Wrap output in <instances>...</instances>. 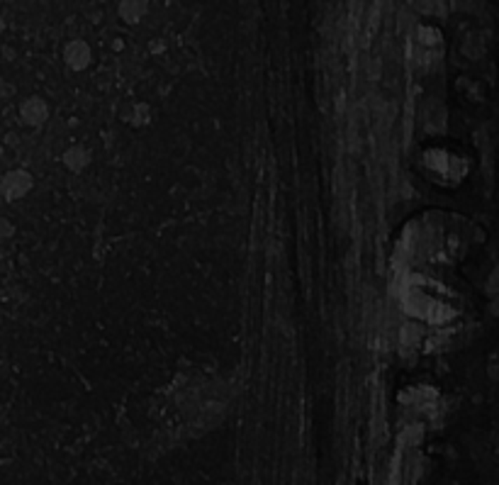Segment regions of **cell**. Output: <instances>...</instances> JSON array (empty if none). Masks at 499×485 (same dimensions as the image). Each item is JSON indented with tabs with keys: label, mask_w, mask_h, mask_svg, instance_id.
I'll return each mask as SVG.
<instances>
[{
	"label": "cell",
	"mask_w": 499,
	"mask_h": 485,
	"mask_svg": "<svg viewBox=\"0 0 499 485\" xmlns=\"http://www.w3.org/2000/svg\"><path fill=\"white\" fill-rule=\"evenodd\" d=\"M32 185H34L32 173L25 171V168H15V171H8L3 176V180H0V193H3L5 200L13 202V200L25 198L32 190Z\"/></svg>",
	"instance_id": "cell-1"
},
{
	"label": "cell",
	"mask_w": 499,
	"mask_h": 485,
	"mask_svg": "<svg viewBox=\"0 0 499 485\" xmlns=\"http://www.w3.org/2000/svg\"><path fill=\"white\" fill-rule=\"evenodd\" d=\"M63 61L71 71H86L93 63V49L86 39H71L63 47Z\"/></svg>",
	"instance_id": "cell-2"
},
{
	"label": "cell",
	"mask_w": 499,
	"mask_h": 485,
	"mask_svg": "<svg viewBox=\"0 0 499 485\" xmlns=\"http://www.w3.org/2000/svg\"><path fill=\"white\" fill-rule=\"evenodd\" d=\"M20 117H23V122L30 127L44 125V122L49 120V103H46L44 98H39V95H32V98H27L20 105Z\"/></svg>",
	"instance_id": "cell-3"
},
{
	"label": "cell",
	"mask_w": 499,
	"mask_h": 485,
	"mask_svg": "<svg viewBox=\"0 0 499 485\" xmlns=\"http://www.w3.org/2000/svg\"><path fill=\"white\" fill-rule=\"evenodd\" d=\"M118 13H120L122 23L139 25L149 15V0H120Z\"/></svg>",
	"instance_id": "cell-4"
},
{
	"label": "cell",
	"mask_w": 499,
	"mask_h": 485,
	"mask_svg": "<svg viewBox=\"0 0 499 485\" xmlns=\"http://www.w3.org/2000/svg\"><path fill=\"white\" fill-rule=\"evenodd\" d=\"M61 161H63V166L68 168V171H83V168L90 164V152L86 147H68L66 152H63V156H61Z\"/></svg>",
	"instance_id": "cell-5"
},
{
	"label": "cell",
	"mask_w": 499,
	"mask_h": 485,
	"mask_svg": "<svg viewBox=\"0 0 499 485\" xmlns=\"http://www.w3.org/2000/svg\"><path fill=\"white\" fill-rule=\"evenodd\" d=\"M149 117H151V113H149V105L137 103V105H132L130 108V113L125 115V120L130 122V125H134V127H141V125H146L149 122Z\"/></svg>",
	"instance_id": "cell-6"
},
{
	"label": "cell",
	"mask_w": 499,
	"mask_h": 485,
	"mask_svg": "<svg viewBox=\"0 0 499 485\" xmlns=\"http://www.w3.org/2000/svg\"><path fill=\"white\" fill-rule=\"evenodd\" d=\"M417 37H419V42H422L424 47H436V44H441V32H438L436 27H429V25L419 27Z\"/></svg>",
	"instance_id": "cell-7"
},
{
	"label": "cell",
	"mask_w": 499,
	"mask_h": 485,
	"mask_svg": "<svg viewBox=\"0 0 499 485\" xmlns=\"http://www.w3.org/2000/svg\"><path fill=\"white\" fill-rule=\"evenodd\" d=\"M15 234V227L10 220H5V217H0V239H8Z\"/></svg>",
	"instance_id": "cell-8"
},
{
	"label": "cell",
	"mask_w": 499,
	"mask_h": 485,
	"mask_svg": "<svg viewBox=\"0 0 499 485\" xmlns=\"http://www.w3.org/2000/svg\"><path fill=\"white\" fill-rule=\"evenodd\" d=\"M149 47H151V51H153V54H161V51H163V47H166V44H163V42H158V39H153Z\"/></svg>",
	"instance_id": "cell-9"
},
{
	"label": "cell",
	"mask_w": 499,
	"mask_h": 485,
	"mask_svg": "<svg viewBox=\"0 0 499 485\" xmlns=\"http://www.w3.org/2000/svg\"><path fill=\"white\" fill-rule=\"evenodd\" d=\"M5 98V81H3V76H0V100Z\"/></svg>",
	"instance_id": "cell-10"
},
{
	"label": "cell",
	"mask_w": 499,
	"mask_h": 485,
	"mask_svg": "<svg viewBox=\"0 0 499 485\" xmlns=\"http://www.w3.org/2000/svg\"><path fill=\"white\" fill-rule=\"evenodd\" d=\"M115 51H122V47H125V42H122V39H115Z\"/></svg>",
	"instance_id": "cell-11"
},
{
	"label": "cell",
	"mask_w": 499,
	"mask_h": 485,
	"mask_svg": "<svg viewBox=\"0 0 499 485\" xmlns=\"http://www.w3.org/2000/svg\"><path fill=\"white\" fill-rule=\"evenodd\" d=\"M5 32V20H3V15H0V35Z\"/></svg>",
	"instance_id": "cell-12"
}]
</instances>
